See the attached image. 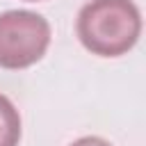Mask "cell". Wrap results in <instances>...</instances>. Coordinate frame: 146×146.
<instances>
[{
    "instance_id": "6da1fadb",
    "label": "cell",
    "mask_w": 146,
    "mask_h": 146,
    "mask_svg": "<svg viewBox=\"0 0 146 146\" xmlns=\"http://www.w3.org/2000/svg\"><path fill=\"white\" fill-rule=\"evenodd\" d=\"M141 16L132 0H91L78 14L82 46L100 57L125 55L139 39Z\"/></svg>"
},
{
    "instance_id": "7a4b0ae2",
    "label": "cell",
    "mask_w": 146,
    "mask_h": 146,
    "mask_svg": "<svg viewBox=\"0 0 146 146\" xmlns=\"http://www.w3.org/2000/svg\"><path fill=\"white\" fill-rule=\"evenodd\" d=\"M50 43V25L41 14L11 9L0 14V66L27 68L36 64Z\"/></svg>"
},
{
    "instance_id": "3957f363",
    "label": "cell",
    "mask_w": 146,
    "mask_h": 146,
    "mask_svg": "<svg viewBox=\"0 0 146 146\" xmlns=\"http://www.w3.org/2000/svg\"><path fill=\"white\" fill-rule=\"evenodd\" d=\"M21 141V116L14 103L0 94V146H18Z\"/></svg>"
},
{
    "instance_id": "277c9868",
    "label": "cell",
    "mask_w": 146,
    "mask_h": 146,
    "mask_svg": "<svg viewBox=\"0 0 146 146\" xmlns=\"http://www.w3.org/2000/svg\"><path fill=\"white\" fill-rule=\"evenodd\" d=\"M71 146H112V144L105 141V139H100V137H82V139L73 141Z\"/></svg>"
},
{
    "instance_id": "5b68a950",
    "label": "cell",
    "mask_w": 146,
    "mask_h": 146,
    "mask_svg": "<svg viewBox=\"0 0 146 146\" xmlns=\"http://www.w3.org/2000/svg\"><path fill=\"white\" fill-rule=\"evenodd\" d=\"M30 2H36V0H30Z\"/></svg>"
}]
</instances>
